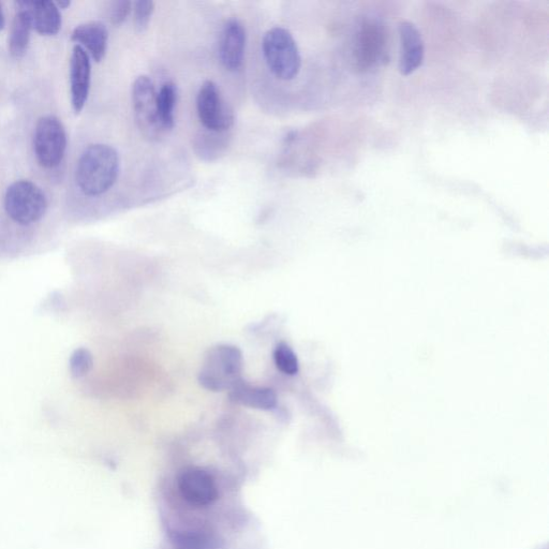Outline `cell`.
I'll return each instance as SVG.
<instances>
[{"mask_svg": "<svg viewBox=\"0 0 549 549\" xmlns=\"http://www.w3.org/2000/svg\"><path fill=\"white\" fill-rule=\"evenodd\" d=\"M121 170L120 156L107 144L88 146L79 159L77 183L84 195L106 194L116 183Z\"/></svg>", "mask_w": 549, "mask_h": 549, "instance_id": "cell-1", "label": "cell"}, {"mask_svg": "<svg viewBox=\"0 0 549 549\" xmlns=\"http://www.w3.org/2000/svg\"><path fill=\"white\" fill-rule=\"evenodd\" d=\"M242 351L232 345H217L205 354L199 383L213 392L231 391L244 381Z\"/></svg>", "mask_w": 549, "mask_h": 549, "instance_id": "cell-2", "label": "cell"}, {"mask_svg": "<svg viewBox=\"0 0 549 549\" xmlns=\"http://www.w3.org/2000/svg\"><path fill=\"white\" fill-rule=\"evenodd\" d=\"M267 66L279 80L290 81L298 77L302 66L298 43L284 27L267 31L262 41Z\"/></svg>", "mask_w": 549, "mask_h": 549, "instance_id": "cell-3", "label": "cell"}, {"mask_svg": "<svg viewBox=\"0 0 549 549\" xmlns=\"http://www.w3.org/2000/svg\"><path fill=\"white\" fill-rule=\"evenodd\" d=\"M355 35L354 59L360 70L370 71L388 61V33L379 19H365Z\"/></svg>", "mask_w": 549, "mask_h": 549, "instance_id": "cell-4", "label": "cell"}, {"mask_svg": "<svg viewBox=\"0 0 549 549\" xmlns=\"http://www.w3.org/2000/svg\"><path fill=\"white\" fill-rule=\"evenodd\" d=\"M5 209L8 216L18 224L32 225L46 214L48 200L36 184L22 180L7 189Z\"/></svg>", "mask_w": 549, "mask_h": 549, "instance_id": "cell-5", "label": "cell"}, {"mask_svg": "<svg viewBox=\"0 0 549 549\" xmlns=\"http://www.w3.org/2000/svg\"><path fill=\"white\" fill-rule=\"evenodd\" d=\"M34 150L43 168L59 166L67 150V133L57 117L43 116L37 123L34 137Z\"/></svg>", "mask_w": 549, "mask_h": 549, "instance_id": "cell-6", "label": "cell"}, {"mask_svg": "<svg viewBox=\"0 0 549 549\" xmlns=\"http://www.w3.org/2000/svg\"><path fill=\"white\" fill-rule=\"evenodd\" d=\"M132 103L137 124L146 138L158 139L166 132L159 122L157 92L150 77L141 76L133 83Z\"/></svg>", "mask_w": 549, "mask_h": 549, "instance_id": "cell-7", "label": "cell"}, {"mask_svg": "<svg viewBox=\"0 0 549 549\" xmlns=\"http://www.w3.org/2000/svg\"><path fill=\"white\" fill-rule=\"evenodd\" d=\"M197 111L199 120L206 130L227 132L234 124L233 111L213 81H205L202 84L197 97Z\"/></svg>", "mask_w": 549, "mask_h": 549, "instance_id": "cell-8", "label": "cell"}, {"mask_svg": "<svg viewBox=\"0 0 549 549\" xmlns=\"http://www.w3.org/2000/svg\"><path fill=\"white\" fill-rule=\"evenodd\" d=\"M178 488L182 497L196 507L210 506L218 498V491L211 474L200 468L186 469L180 479Z\"/></svg>", "mask_w": 549, "mask_h": 549, "instance_id": "cell-9", "label": "cell"}, {"mask_svg": "<svg viewBox=\"0 0 549 549\" xmlns=\"http://www.w3.org/2000/svg\"><path fill=\"white\" fill-rule=\"evenodd\" d=\"M92 81V62L79 46L72 50L70 59V93L74 112L81 113L86 105Z\"/></svg>", "mask_w": 549, "mask_h": 549, "instance_id": "cell-10", "label": "cell"}, {"mask_svg": "<svg viewBox=\"0 0 549 549\" xmlns=\"http://www.w3.org/2000/svg\"><path fill=\"white\" fill-rule=\"evenodd\" d=\"M399 72L404 77L411 76L424 63L425 47L417 26L408 21L399 24Z\"/></svg>", "mask_w": 549, "mask_h": 549, "instance_id": "cell-11", "label": "cell"}, {"mask_svg": "<svg viewBox=\"0 0 549 549\" xmlns=\"http://www.w3.org/2000/svg\"><path fill=\"white\" fill-rule=\"evenodd\" d=\"M246 29L236 19L228 21L222 29L219 41V57L222 65L232 72L239 71L244 63L246 50Z\"/></svg>", "mask_w": 549, "mask_h": 549, "instance_id": "cell-12", "label": "cell"}, {"mask_svg": "<svg viewBox=\"0 0 549 549\" xmlns=\"http://www.w3.org/2000/svg\"><path fill=\"white\" fill-rule=\"evenodd\" d=\"M71 39L84 49L96 63L105 58L108 50L109 32L105 24L87 22L74 28Z\"/></svg>", "mask_w": 549, "mask_h": 549, "instance_id": "cell-13", "label": "cell"}, {"mask_svg": "<svg viewBox=\"0 0 549 549\" xmlns=\"http://www.w3.org/2000/svg\"><path fill=\"white\" fill-rule=\"evenodd\" d=\"M230 400L236 405L271 411L277 408V395L269 388L252 387L245 380L230 391Z\"/></svg>", "mask_w": 549, "mask_h": 549, "instance_id": "cell-14", "label": "cell"}, {"mask_svg": "<svg viewBox=\"0 0 549 549\" xmlns=\"http://www.w3.org/2000/svg\"><path fill=\"white\" fill-rule=\"evenodd\" d=\"M17 7L10 29L9 52L13 57L20 58L25 55L31 41L33 23L28 2H18Z\"/></svg>", "mask_w": 549, "mask_h": 549, "instance_id": "cell-15", "label": "cell"}, {"mask_svg": "<svg viewBox=\"0 0 549 549\" xmlns=\"http://www.w3.org/2000/svg\"><path fill=\"white\" fill-rule=\"evenodd\" d=\"M33 28L44 36H54L62 27L61 9L53 2H28Z\"/></svg>", "mask_w": 549, "mask_h": 549, "instance_id": "cell-16", "label": "cell"}, {"mask_svg": "<svg viewBox=\"0 0 549 549\" xmlns=\"http://www.w3.org/2000/svg\"><path fill=\"white\" fill-rule=\"evenodd\" d=\"M170 540L175 549H227L224 540L211 532L173 531Z\"/></svg>", "mask_w": 549, "mask_h": 549, "instance_id": "cell-17", "label": "cell"}, {"mask_svg": "<svg viewBox=\"0 0 549 549\" xmlns=\"http://www.w3.org/2000/svg\"><path fill=\"white\" fill-rule=\"evenodd\" d=\"M176 102V85L172 82L163 84L157 93V112L161 127L165 131L172 130L174 127Z\"/></svg>", "mask_w": 549, "mask_h": 549, "instance_id": "cell-18", "label": "cell"}, {"mask_svg": "<svg viewBox=\"0 0 549 549\" xmlns=\"http://www.w3.org/2000/svg\"><path fill=\"white\" fill-rule=\"evenodd\" d=\"M274 361L281 373L295 376L299 373L300 365L298 356L286 343H279L274 351Z\"/></svg>", "mask_w": 549, "mask_h": 549, "instance_id": "cell-19", "label": "cell"}, {"mask_svg": "<svg viewBox=\"0 0 549 549\" xmlns=\"http://www.w3.org/2000/svg\"><path fill=\"white\" fill-rule=\"evenodd\" d=\"M94 366L93 354L86 348L74 350L70 356L69 367L73 378L80 379L91 372Z\"/></svg>", "mask_w": 549, "mask_h": 549, "instance_id": "cell-20", "label": "cell"}, {"mask_svg": "<svg viewBox=\"0 0 549 549\" xmlns=\"http://www.w3.org/2000/svg\"><path fill=\"white\" fill-rule=\"evenodd\" d=\"M155 11V3L152 0H139L133 4V18L139 32H144L150 25Z\"/></svg>", "mask_w": 549, "mask_h": 549, "instance_id": "cell-21", "label": "cell"}, {"mask_svg": "<svg viewBox=\"0 0 549 549\" xmlns=\"http://www.w3.org/2000/svg\"><path fill=\"white\" fill-rule=\"evenodd\" d=\"M133 4L129 0H118L114 2L110 7V20L113 25H122L132 10Z\"/></svg>", "mask_w": 549, "mask_h": 549, "instance_id": "cell-22", "label": "cell"}, {"mask_svg": "<svg viewBox=\"0 0 549 549\" xmlns=\"http://www.w3.org/2000/svg\"><path fill=\"white\" fill-rule=\"evenodd\" d=\"M6 25L5 13L2 4H0V31H3Z\"/></svg>", "mask_w": 549, "mask_h": 549, "instance_id": "cell-23", "label": "cell"}, {"mask_svg": "<svg viewBox=\"0 0 549 549\" xmlns=\"http://www.w3.org/2000/svg\"><path fill=\"white\" fill-rule=\"evenodd\" d=\"M55 4L57 5V7L59 9H66L71 5L70 2H58V3H55Z\"/></svg>", "mask_w": 549, "mask_h": 549, "instance_id": "cell-24", "label": "cell"}]
</instances>
